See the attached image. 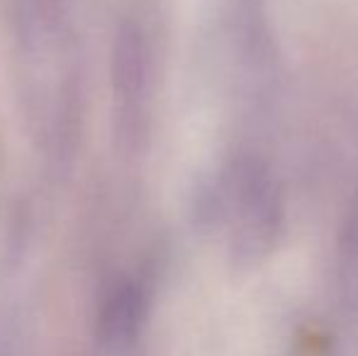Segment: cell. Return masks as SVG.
I'll return each mask as SVG.
<instances>
[{
  "label": "cell",
  "mask_w": 358,
  "mask_h": 356,
  "mask_svg": "<svg viewBox=\"0 0 358 356\" xmlns=\"http://www.w3.org/2000/svg\"><path fill=\"white\" fill-rule=\"evenodd\" d=\"M144 318V295L134 283H122L105 298L98 313V339L103 344H124L134 339Z\"/></svg>",
  "instance_id": "1"
}]
</instances>
